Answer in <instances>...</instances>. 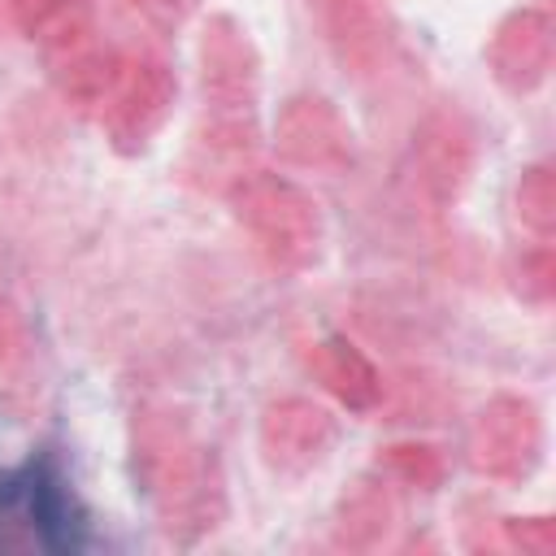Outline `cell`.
Here are the masks:
<instances>
[{"instance_id": "1", "label": "cell", "mask_w": 556, "mask_h": 556, "mask_svg": "<svg viewBox=\"0 0 556 556\" xmlns=\"http://www.w3.org/2000/svg\"><path fill=\"white\" fill-rule=\"evenodd\" d=\"M130 460L143 500L174 543H195L226 521L217 452L174 404H143L130 421Z\"/></svg>"}, {"instance_id": "2", "label": "cell", "mask_w": 556, "mask_h": 556, "mask_svg": "<svg viewBox=\"0 0 556 556\" xmlns=\"http://www.w3.org/2000/svg\"><path fill=\"white\" fill-rule=\"evenodd\" d=\"M235 222L248 230L252 248L282 274H304L321 261L326 217L308 187L282 174L248 169L226 187Z\"/></svg>"}, {"instance_id": "3", "label": "cell", "mask_w": 556, "mask_h": 556, "mask_svg": "<svg viewBox=\"0 0 556 556\" xmlns=\"http://www.w3.org/2000/svg\"><path fill=\"white\" fill-rule=\"evenodd\" d=\"M174 104H178V78L161 56H122L96 117L104 126V139L122 156H139L165 130Z\"/></svg>"}, {"instance_id": "4", "label": "cell", "mask_w": 556, "mask_h": 556, "mask_svg": "<svg viewBox=\"0 0 556 556\" xmlns=\"http://www.w3.org/2000/svg\"><path fill=\"white\" fill-rule=\"evenodd\" d=\"M465 460L478 478L526 482L543 460V417L526 395L486 400L465 430Z\"/></svg>"}, {"instance_id": "5", "label": "cell", "mask_w": 556, "mask_h": 556, "mask_svg": "<svg viewBox=\"0 0 556 556\" xmlns=\"http://www.w3.org/2000/svg\"><path fill=\"white\" fill-rule=\"evenodd\" d=\"M204 113H256L261 104V52L248 26L230 13L204 22L195 43Z\"/></svg>"}, {"instance_id": "6", "label": "cell", "mask_w": 556, "mask_h": 556, "mask_svg": "<svg viewBox=\"0 0 556 556\" xmlns=\"http://www.w3.org/2000/svg\"><path fill=\"white\" fill-rule=\"evenodd\" d=\"M274 152L295 169L343 174L356 165V130L334 100L300 91L274 117Z\"/></svg>"}, {"instance_id": "7", "label": "cell", "mask_w": 556, "mask_h": 556, "mask_svg": "<svg viewBox=\"0 0 556 556\" xmlns=\"http://www.w3.org/2000/svg\"><path fill=\"white\" fill-rule=\"evenodd\" d=\"M473 156H478V139H473V126H469L465 113L439 109V113L421 117L417 130H413V143H408V178H413V191L430 208L456 204L460 191L469 187Z\"/></svg>"}, {"instance_id": "8", "label": "cell", "mask_w": 556, "mask_h": 556, "mask_svg": "<svg viewBox=\"0 0 556 556\" xmlns=\"http://www.w3.org/2000/svg\"><path fill=\"white\" fill-rule=\"evenodd\" d=\"M261 456L282 478H304L326 465L339 443V421L326 404L308 395H282L261 413Z\"/></svg>"}, {"instance_id": "9", "label": "cell", "mask_w": 556, "mask_h": 556, "mask_svg": "<svg viewBox=\"0 0 556 556\" xmlns=\"http://www.w3.org/2000/svg\"><path fill=\"white\" fill-rule=\"evenodd\" d=\"M486 70L508 96H530L552 74V13L513 9L486 43Z\"/></svg>"}, {"instance_id": "10", "label": "cell", "mask_w": 556, "mask_h": 556, "mask_svg": "<svg viewBox=\"0 0 556 556\" xmlns=\"http://www.w3.org/2000/svg\"><path fill=\"white\" fill-rule=\"evenodd\" d=\"M326 39L352 74H374L391 56V22L374 0H326Z\"/></svg>"}, {"instance_id": "11", "label": "cell", "mask_w": 556, "mask_h": 556, "mask_svg": "<svg viewBox=\"0 0 556 556\" xmlns=\"http://www.w3.org/2000/svg\"><path fill=\"white\" fill-rule=\"evenodd\" d=\"M308 369L352 413H369V408L382 404V374L348 334L317 339L313 352H308Z\"/></svg>"}, {"instance_id": "12", "label": "cell", "mask_w": 556, "mask_h": 556, "mask_svg": "<svg viewBox=\"0 0 556 556\" xmlns=\"http://www.w3.org/2000/svg\"><path fill=\"white\" fill-rule=\"evenodd\" d=\"M395 486L391 478L378 469V473H356L339 504H334V543L339 547H352V552H369L378 547L391 526H395Z\"/></svg>"}, {"instance_id": "13", "label": "cell", "mask_w": 556, "mask_h": 556, "mask_svg": "<svg viewBox=\"0 0 556 556\" xmlns=\"http://www.w3.org/2000/svg\"><path fill=\"white\" fill-rule=\"evenodd\" d=\"M117 61L122 56L113 48H104L96 35H87V39H78V43H70V48L48 56L61 96L70 104H78V109H100V100H104V91H109V83L117 74Z\"/></svg>"}, {"instance_id": "14", "label": "cell", "mask_w": 556, "mask_h": 556, "mask_svg": "<svg viewBox=\"0 0 556 556\" xmlns=\"http://www.w3.org/2000/svg\"><path fill=\"white\" fill-rule=\"evenodd\" d=\"M17 30L43 48V56L96 35L91 26V0H9Z\"/></svg>"}, {"instance_id": "15", "label": "cell", "mask_w": 556, "mask_h": 556, "mask_svg": "<svg viewBox=\"0 0 556 556\" xmlns=\"http://www.w3.org/2000/svg\"><path fill=\"white\" fill-rule=\"evenodd\" d=\"M513 204H517V222L534 235V239H552L556 230V174L547 161H534L521 169L517 187H513Z\"/></svg>"}, {"instance_id": "16", "label": "cell", "mask_w": 556, "mask_h": 556, "mask_svg": "<svg viewBox=\"0 0 556 556\" xmlns=\"http://www.w3.org/2000/svg\"><path fill=\"white\" fill-rule=\"evenodd\" d=\"M378 469L391 478V482H408V486H421V491H434L447 473V460L439 447L430 443H391L382 447L378 456Z\"/></svg>"}, {"instance_id": "17", "label": "cell", "mask_w": 556, "mask_h": 556, "mask_svg": "<svg viewBox=\"0 0 556 556\" xmlns=\"http://www.w3.org/2000/svg\"><path fill=\"white\" fill-rule=\"evenodd\" d=\"M513 287H517V295H521L526 304H534V308H543V304L552 300V291H556V265H552V248H547L543 239H534V248H526V252L517 256V265H513Z\"/></svg>"}, {"instance_id": "18", "label": "cell", "mask_w": 556, "mask_h": 556, "mask_svg": "<svg viewBox=\"0 0 556 556\" xmlns=\"http://www.w3.org/2000/svg\"><path fill=\"white\" fill-rule=\"evenodd\" d=\"M504 543L517 552H530V556H547L556 547V521L552 517H508Z\"/></svg>"}, {"instance_id": "19", "label": "cell", "mask_w": 556, "mask_h": 556, "mask_svg": "<svg viewBox=\"0 0 556 556\" xmlns=\"http://www.w3.org/2000/svg\"><path fill=\"white\" fill-rule=\"evenodd\" d=\"M200 4H204V0H130V9H135L152 30H165V35L182 30V26L200 13Z\"/></svg>"}, {"instance_id": "20", "label": "cell", "mask_w": 556, "mask_h": 556, "mask_svg": "<svg viewBox=\"0 0 556 556\" xmlns=\"http://www.w3.org/2000/svg\"><path fill=\"white\" fill-rule=\"evenodd\" d=\"M26 356V321L9 291H0V369H13Z\"/></svg>"}]
</instances>
